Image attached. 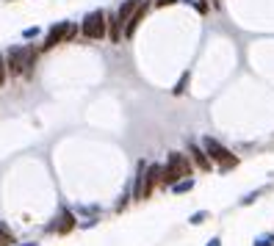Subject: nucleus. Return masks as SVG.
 <instances>
[{"label": "nucleus", "mask_w": 274, "mask_h": 246, "mask_svg": "<svg viewBox=\"0 0 274 246\" xmlns=\"http://www.w3.org/2000/svg\"><path fill=\"white\" fill-rule=\"evenodd\" d=\"M72 227H75V216L69 213V210H64V213H61V221H58V235H67Z\"/></svg>", "instance_id": "6e6552de"}, {"label": "nucleus", "mask_w": 274, "mask_h": 246, "mask_svg": "<svg viewBox=\"0 0 274 246\" xmlns=\"http://www.w3.org/2000/svg\"><path fill=\"white\" fill-rule=\"evenodd\" d=\"M72 33H75V28L69 25V22H56V25L50 28V33H48V42H44V47H53V44H58V42H67Z\"/></svg>", "instance_id": "20e7f679"}, {"label": "nucleus", "mask_w": 274, "mask_h": 246, "mask_svg": "<svg viewBox=\"0 0 274 246\" xmlns=\"http://www.w3.org/2000/svg\"><path fill=\"white\" fill-rule=\"evenodd\" d=\"M22 36H25V39H36V36H39V28H28Z\"/></svg>", "instance_id": "2eb2a0df"}, {"label": "nucleus", "mask_w": 274, "mask_h": 246, "mask_svg": "<svg viewBox=\"0 0 274 246\" xmlns=\"http://www.w3.org/2000/svg\"><path fill=\"white\" fill-rule=\"evenodd\" d=\"M25 246H36V243H25Z\"/></svg>", "instance_id": "a211bd4d"}, {"label": "nucleus", "mask_w": 274, "mask_h": 246, "mask_svg": "<svg viewBox=\"0 0 274 246\" xmlns=\"http://www.w3.org/2000/svg\"><path fill=\"white\" fill-rule=\"evenodd\" d=\"M11 241H14V238H11V232L0 224V246H11Z\"/></svg>", "instance_id": "9d476101"}, {"label": "nucleus", "mask_w": 274, "mask_h": 246, "mask_svg": "<svg viewBox=\"0 0 274 246\" xmlns=\"http://www.w3.org/2000/svg\"><path fill=\"white\" fill-rule=\"evenodd\" d=\"M183 3H194V0H183Z\"/></svg>", "instance_id": "f3484780"}, {"label": "nucleus", "mask_w": 274, "mask_h": 246, "mask_svg": "<svg viewBox=\"0 0 274 246\" xmlns=\"http://www.w3.org/2000/svg\"><path fill=\"white\" fill-rule=\"evenodd\" d=\"M189 152H191L194 163L202 169V172H208V169H211V158H208V152H205V150H200L197 144H191V147H189Z\"/></svg>", "instance_id": "0eeeda50"}, {"label": "nucleus", "mask_w": 274, "mask_h": 246, "mask_svg": "<svg viewBox=\"0 0 274 246\" xmlns=\"http://www.w3.org/2000/svg\"><path fill=\"white\" fill-rule=\"evenodd\" d=\"M144 14H147V3H139V6H136V11L130 14V20L125 22V36H127V39H130L133 33H136V28H139V22L144 20Z\"/></svg>", "instance_id": "423d86ee"}, {"label": "nucleus", "mask_w": 274, "mask_h": 246, "mask_svg": "<svg viewBox=\"0 0 274 246\" xmlns=\"http://www.w3.org/2000/svg\"><path fill=\"white\" fill-rule=\"evenodd\" d=\"M169 169H174V172H177V177H189V174H191L189 158L180 155V152H169Z\"/></svg>", "instance_id": "39448f33"}, {"label": "nucleus", "mask_w": 274, "mask_h": 246, "mask_svg": "<svg viewBox=\"0 0 274 246\" xmlns=\"http://www.w3.org/2000/svg\"><path fill=\"white\" fill-rule=\"evenodd\" d=\"M255 246H274V235H269V232H266V235H260L258 241H255Z\"/></svg>", "instance_id": "9b49d317"}, {"label": "nucleus", "mask_w": 274, "mask_h": 246, "mask_svg": "<svg viewBox=\"0 0 274 246\" xmlns=\"http://www.w3.org/2000/svg\"><path fill=\"white\" fill-rule=\"evenodd\" d=\"M208 246H221V241H219V238H213V241L208 243Z\"/></svg>", "instance_id": "dca6fc26"}, {"label": "nucleus", "mask_w": 274, "mask_h": 246, "mask_svg": "<svg viewBox=\"0 0 274 246\" xmlns=\"http://www.w3.org/2000/svg\"><path fill=\"white\" fill-rule=\"evenodd\" d=\"M191 188H194V180H191V177L177 180V183L172 185V191H174V194H186V191H191Z\"/></svg>", "instance_id": "1a4fd4ad"}, {"label": "nucleus", "mask_w": 274, "mask_h": 246, "mask_svg": "<svg viewBox=\"0 0 274 246\" xmlns=\"http://www.w3.org/2000/svg\"><path fill=\"white\" fill-rule=\"evenodd\" d=\"M202 147H205L208 158H211V161H216L221 169H230V166H236V163H238V158H236V155H230V152H227V150L216 141V138H211V136H208L205 141H202Z\"/></svg>", "instance_id": "7ed1b4c3"}, {"label": "nucleus", "mask_w": 274, "mask_h": 246, "mask_svg": "<svg viewBox=\"0 0 274 246\" xmlns=\"http://www.w3.org/2000/svg\"><path fill=\"white\" fill-rule=\"evenodd\" d=\"M6 69H9L6 67V58H0V86H3V80H6Z\"/></svg>", "instance_id": "4468645a"}, {"label": "nucleus", "mask_w": 274, "mask_h": 246, "mask_svg": "<svg viewBox=\"0 0 274 246\" xmlns=\"http://www.w3.org/2000/svg\"><path fill=\"white\" fill-rule=\"evenodd\" d=\"M186 83H189V72H186L183 78H180V83L174 86V94H183V91H186Z\"/></svg>", "instance_id": "f8f14e48"}, {"label": "nucleus", "mask_w": 274, "mask_h": 246, "mask_svg": "<svg viewBox=\"0 0 274 246\" xmlns=\"http://www.w3.org/2000/svg\"><path fill=\"white\" fill-rule=\"evenodd\" d=\"M83 36L86 39H95V42H100V39L108 36V17H106V11H92V14H86V20H83Z\"/></svg>", "instance_id": "f257e3e1"}, {"label": "nucleus", "mask_w": 274, "mask_h": 246, "mask_svg": "<svg viewBox=\"0 0 274 246\" xmlns=\"http://www.w3.org/2000/svg\"><path fill=\"white\" fill-rule=\"evenodd\" d=\"M6 67H9V72L14 78H20L22 72L28 75L33 67V56H28V50H22V47H11L9 56H6Z\"/></svg>", "instance_id": "f03ea898"}, {"label": "nucleus", "mask_w": 274, "mask_h": 246, "mask_svg": "<svg viewBox=\"0 0 274 246\" xmlns=\"http://www.w3.org/2000/svg\"><path fill=\"white\" fill-rule=\"evenodd\" d=\"M205 219H208V213H202V210H200V213H194V216H191V224H202Z\"/></svg>", "instance_id": "ddd939ff"}]
</instances>
